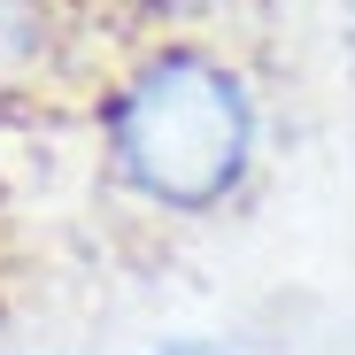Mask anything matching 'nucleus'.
Listing matches in <instances>:
<instances>
[{"label":"nucleus","mask_w":355,"mask_h":355,"mask_svg":"<svg viewBox=\"0 0 355 355\" xmlns=\"http://www.w3.org/2000/svg\"><path fill=\"white\" fill-rule=\"evenodd\" d=\"M340 31H347V54H355V0H347V8H340Z\"/></svg>","instance_id":"5"},{"label":"nucleus","mask_w":355,"mask_h":355,"mask_svg":"<svg viewBox=\"0 0 355 355\" xmlns=\"http://www.w3.org/2000/svg\"><path fill=\"white\" fill-rule=\"evenodd\" d=\"M155 355H240V347H224V340H201V332H178V340H162Z\"/></svg>","instance_id":"4"},{"label":"nucleus","mask_w":355,"mask_h":355,"mask_svg":"<svg viewBox=\"0 0 355 355\" xmlns=\"http://www.w3.org/2000/svg\"><path fill=\"white\" fill-rule=\"evenodd\" d=\"M93 132L116 193H132L155 216H216L255 178L263 101L224 46L147 39L108 70Z\"/></svg>","instance_id":"1"},{"label":"nucleus","mask_w":355,"mask_h":355,"mask_svg":"<svg viewBox=\"0 0 355 355\" xmlns=\"http://www.w3.org/2000/svg\"><path fill=\"white\" fill-rule=\"evenodd\" d=\"M62 46H70V8L62 0H0V124L24 116L54 85Z\"/></svg>","instance_id":"2"},{"label":"nucleus","mask_w":355,"mask_h":355,"mask_svg":"<svg viewBox=\"0 0 355 355\" xmlns=\"http://www.w3.org/2000/svg\"><path fill=\"white\" fill-rule=\"evenodd\" d=\"M124 8H132L139 24H201V16L224 8V0H124Z\"/></svg>","instance_id":"3"}]
</instances>
